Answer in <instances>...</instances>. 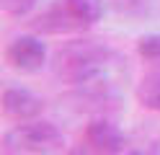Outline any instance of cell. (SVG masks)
Here are the masks:
<instances>
[{"label": "cell", "mask_w": 160, "mask_h": 155, "mask_svg": "<svg viewBox=\"0 0 160 155\" xmlns=\"http://www.w3.org/2000/svg\"><path fill=\"white\" fill-rule=\"evenodd\" d=\"M85 147L93 155H119L124 150V134L114 121H108L103 116L93 119L85 127Z\"/></svg>", "instance_id": "4"}, {"label": "cell", "mask_w": 160, "mask_h": 155, "mask_svg": "<svg viewBox=\"0 0 160 155\" xmlns=\"http://www.w3.org/2000/svg\"><path fill=\"white\" fill-rule=\"evenodd\" d=\"M36 3H39V0H0L3 10H5L8 16H16V18L28 16V13L36 8Z\"/></svg>", "instance_id": "10"}, {"label": "cell", "mask_w": 160, "mask_h": 155, "mask_svg": "<svg viewBox=\"0 0 160 155\" xmlns=\"http://www.w3.org/2000/svg\"><path fill=\"white\" fill-rule=\"evenodd\" d=\"M137 101L150 111H160V65H155L152 70H147L142 80L134 88Z\"/></svg>", "instance_id": "7"}, {"label": "cell", "mask_w": 160, "mask_h": 155, "mask_svg": "<svg viewBox=\"0 0 160 155\" xmlns=\"http://www.w3.org/2000/svg\"><path fill=\"white\" fill-rule=\"evenodd\" d=\"M137 54L147 62H160V31L139 36L137 41Z\"/></svg>", "instance_id": "9"}, {"label": "cell", "mask_w": 160, "mask_h": 155, "mask_svg": "<svg viewBox=\"0 0 160 155\" xmlns=\"http://www.w3.org/2000/svg\"><path fill=\"white\" fill-rule=\"evenodd\" d=\"M127 155H150V152H137V150H132V152H127Z\"/></svg>", "instance_id": "12"}, {"label": "cell", "mask_w": 160, "mask_h": 155, "mask_svg": "<svg viewBox=\"0 0 160 155\" xmlns=\"http://www.w3.org/2000/svg\"><path fill=\"white\" fill-rule=\"evenodd\" d=\"M65 5L70 10V16H72L83 28L98 23L101 16H103V10H106L103 0H65Z\"/></svg>", "instance_id": "8"}, {"label": "cell", "mask_w": 160, "mask_h": 155, "mask_svg": "<svg viewBox=\"0 0 160 155\" xmlns=\"http://www.w3.org/2000/svg\"><path fill=\"white\" fill-rule=\"evenodd\" d=\"M36 28L39 31H47V34H67V31H78L83 26L70 16L65 0H59L57 5H52L47 13H42L36 18Z\"/></svg>", "instance_id": "6"}, {"label": "cell", "mask_w": 160, "mask_h": 155, "mask_svg": "<svg viewBox=\"0 0 160 155\" xmlns=\"http://www.w3.org/2000/svg\"><path fill=\"white\" fill-rule=\"evenodd\" d=\"M8 145L26 155H57L65 147V134L52 121H21L8 134Z\"/></svg>", "instance_id": "2"}, {"label": "cell", "mask_w": 160, "mask_h": 155, "mask_svg": "<svg viewBox=\"0 0 160 155\" xmlns=\"http://www.w3.org/2000/svg\"><path fill=\"white\" fill-rule=\"evenodd\" d=\"M5 59L18 72H39L47 65V44L39 36H16L5 49Z\"/></svg>", "instance_id": "3"}, {"label": "cell", "mask_w": 160, "mask_h": 155, "mask_svg": "<svg viewBox=\"0 0 160 155\" xmlns=\"http://www.w3.org/2000/svg\"><path fill=\"white\" fill-rule=\"evenodd\" d=\"M52 70L59 80L91 101H116L127 78V57L98 39H75L54 52Z\"/></svg>", "instance_id": "1"}, {"label": "cell", "mask_w": 160, "mask_h": 155, "mask_svg": "<svg viewBox=\"0 0 160 155\" xmlns=\"http://www.w3.org/2000/svg\"><path fill=\"white\" fill-rule=\"evenodd\" d=\"M150 155H160V137L152 142V147H150Z\"/></svg>", "instance_id": "11"}, {"label": "cell", "mask_w": 160, "mask_h": 155, "mask_svg": "<svg viewBox=\"0 0 160 155\" xmlns=\"http://www.w3.org/2000/svg\"><path fill=\"white\" fill-rule=\"evenodd\" d=\"M44 111V98L23 85H8L3 90V114L13 121H31Z\"/></svg>", "instance_id": "5"}]
</instances>
